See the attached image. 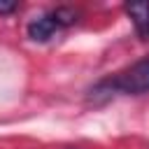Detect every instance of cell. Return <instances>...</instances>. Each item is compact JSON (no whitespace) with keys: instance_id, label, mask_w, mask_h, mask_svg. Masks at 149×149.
<instances>
[{"instance_id":"cell-1","label":"cell","mask_w":149,"mask_h":149,"mask_svg":"<svg viewBox=\"0 0 149 149\" xmlns=\"http://www.w3.org/2000/svg\"><path fill=\"white\" fill-rule=\"evenodd\" d=\"M149 91V54L144 58H140L137 63H133L130 68H126L123 72L109 77V79H102L98 81L88 98L95 100V98H109L114 93H126V95H140V93H147Z\"/></svg>"},{"instance_id":"cell-2","label":"cell","mask_w":149,"mask_h":149,"mask_svg":"<svg viewBox=\"0 0 149 149\" xmlns=\"http://www.w3.org/2000/svg\"><path fill=\"white\" fill-rule=\"evenodd\" d=\"M74 21H77V12H74L72 7H56V9H51V12L42 14V16H35V19L28 23L26 33H28V37L35 40V42H47V40H51L61 28L72 26Z\"/></svg>"},{"instance_id":"cell-3","label":"cell","mask_w":149,"mask_h":149,"mask_svg":"<svg viewBox=\"0 0 149 149\" xmlns=\"http://www.w3.org/2000/svg\"><path fill=\"white\" fill-rule=\"evenodd\" d=\"M123 9L130 16L137 37L140 40H149V2H128Z\"/></svg>"},{"instance_id":"cell-4","label":"cell","mask_w":149,"mask_h":149,"mask_svg":"<svg viewBox=\"0 0 149 149\" xmlns=\"http://www.w3.org/2000/svg\"><path fill=\"white\" fill-rule=\"evenodd\" d=\"M16 2H2L0 0V14H12V12H16Z\"/></svg>"},{"instance_id":"cell-5","label":"cell","mask_w":149,"mask_h":149,"mask_svg":"<svg viewBox=\"0 0 149 149\" xmlns=\"http://www.w3.org/2000/svg\"><path fill=\"white\" fill-rule=\"evenodd\" d=\"M68 149H72V147H68Z\"/></svg>"}]
</instances>
